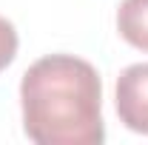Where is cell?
Here are the masks:
<instances>
[{"label":"cell","instance_id":"obj_2","mask_svg":"<svg viewBox=\"0 0 148 145\" xmlns=\"http://www.w3.org/2000/svg\"><path fill=\"white\" fill-rule=\"evenodd\" d=\"M117 117L128 131L148 137V63H134L117 77Z\"/></svg>","mask_w":148,"mask_h":145},{"label":"cell","instance_id":"obj_3","mask_svg":"<svg viewBox=\"0 0 148 145\" xmlns=\"http://www.w3.org/2000/svg\"><path fill=\"white\" fill-rule=\"evenodd\" d=\"M117 31L134 49L148 51V0H123L120 3Z\"/></svg>","mask_w":148,"mask_h":145},{"label":"cell","instance_id":"obj_4","mask_svg":"<svg viewBox=\"0 0 148 145\" xmlns=\"http://www.w3.org/2000/svg\"><path fill=\"white\" fill-rule=\"evenodd\" d=\"M17 46H20V40H17L14 26L6 17H0V71L12 66V60L17 57Z\"/></svg>","mask_w":148,"mask_h":145},{"label":"cell","instance_id":"obj_1","mask_svg":"<svg viewBox=\"0 0 148 145\" xmlns=\"http://www.w3.org/2000/svg\"><path fill=\"white\" fill-rule=\"evenodd\" d=\"M23 131L37 145H100L103 83L88 60L49 54L32 63L20 80Z\"/></svg>","mask_w":148,"mask_h":145}]
</instances>
